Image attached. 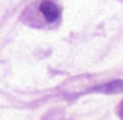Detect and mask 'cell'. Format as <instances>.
<instances>
[{
    "label": "cell",
    "mask_w": 123,
    "mask_h": 120,
    "mask_svg": "<svg viewBox=\"0 0 123 120\" xmlns=\"http://www.w3.org/2000/svg\"><path fill=\"white\" fill-rule=\"evenodd\" d=\"M39 11L45 16L46 22H55V20H59V16H61V9L54 2H50V0H43L39 4Z\"/></svg>",
    "instance_id": "cell-1"
},
{
    "label": "cell",
    "mask_w": 123,
    "mask_h": 120,
    "mask_svg": "<svg viewBox=\"0 0 123 120\" xmlns=\"http://www.w3.org/2000/svg\"><path fill=\"white\" fill-rule=\"evenodd\" d=\"M93 92H96V93H121L123 92V81H120V79L109 81V83H105V84L95 86Z\"/></svg>",
    "instance_id": "cell-2"
}]
</instances>
